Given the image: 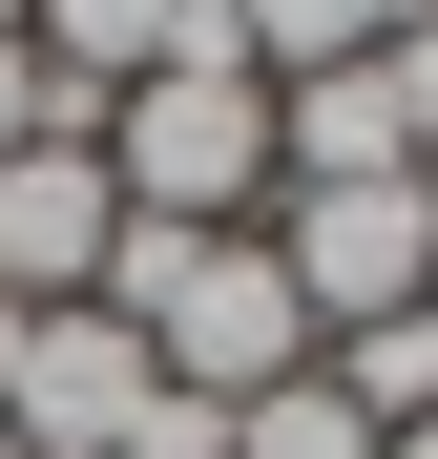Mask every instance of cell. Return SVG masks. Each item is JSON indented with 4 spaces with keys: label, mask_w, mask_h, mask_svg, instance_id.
Instances as JSON below:
<instances>
[{
    "label": "cell",
    "mask_w": 438,
    "mask_h": 459,
    "mask_svg": "<svg viewBox=\"0 0 438 459\" xmlns=\"http://www.w3.org/2000/svg\"><path fill=\"white\" fill-rule=\"evenodd\" d=\"M84 146H105V188H125L146 230H251V209H271V63L230 42V0H209L146 84H105Z\"/></svg>",
    "instance_id": "6da1fadb"
},
{
    "label": "cell",
    "mask_w": 438,
    "mask_h": 459,
    "mask_svg": "<svg viewBox=\"0 0 438 459\" xmlns=\"http://www.w3.org/2000/svg\"><path fill=\"white\" fill-rule=\"evenodd\" d=\"M105 314L146 334V376L167 397H271V376H313V314H292V272H271V230H146L125 209V251H105Z\"/></svg>",
    "instance_id": "7a4b0ae2"
},
{
    "label": "cell",
    "mask_w": 438,
    "mask_h": 459,
    "mask_svg": "<svg viewBox=\"0 0 438 459\" xmlns=\"http://www.w3.org/2000/svg\"><path fill=\"white\" fill-rule=\"evenodd\" d=\"M271 272L313 334H376V314H438V168H376V188H271Z\"/></svg>",
    "instance_id": "3957f363"
},
{
    "label": "cell",
    "mask_w": 438,
    "mask_h": 459,
    "mask_svg": "<svg viewBox=\"0 0 438 459\" xmlns=\"http://www.w3.org/2000/svg\"><path fill=\"white\" fill-rule=\"evenodd\" d=\"M105 251H125L105 146H0V314H84Z\"/></svg>",
    "instance_id": "277c9868"
},
{
    "label": "cell",
    "mask_w": 438,
    "mask_h": 459,
    "mask_svg": "<svg viewBox=\"0 0 438 459\" xmlns=\"http://www.w3.org/2000/svg\"><path fill=\"white\" fill-rule=\"evenodd\" d=\"M376 168H417L397 63H313V84H271V188H376Z\"/></svg>",
    "instance_id": "5b68a950"
},
{
    "label": "cell",
    "mask_w": 438,
    "mask_h": 459,
    "mask_svg": "<svg viewBox=\"0 0 438 459\" xmlns=\"http://www.w3.org/2000/svg\"><path fill=\"white\" fill-rule=\"evenodd\" d=\"M188 22H209V0H42L21 42H42V63H63V84H84V105H105V84H146V63H167Z\"/></svg>",
    "instance_id": "8992f818"
},
{
    "label": "cell",
    "mask_w": 438,
    "mask_h": 459,
    "mask_svg": "<svg viewBox=\"0 0 438 459\" xmlns=\"http://www.w3.org/2000/svg\"><path fill=\"white\" fill-rule=\"evenodd\" d=\"M313 376H334V397L376 418V438H417V418H438V314H376V334H313Z\"/></svg>",
    "instance_id": "52a82bcc"
},
{
    "label": "cell",
    "mask_w": 438,
    "mask_h": 459,
    "mask_svg": "<svg viewBox=\"0 0 438 459\" xmlns=\"http://www.w3.org/2000/svg\"><path fill=\"white\" fill-rule=\"evenodd\" d=\"M230 459H376V418L334 376H271V397H230Z\"/></svg>",
    "instance_id": "ba28073f"
},
{
    "label": "cell",
    "mask_w": 438,
    "mask_h": 459,
    "mask_svg": "<svg viewBox=\"0 0 438 459\" xmlns=\"http://www.w3.org/2000/svg\"><path fill=\"white\" fill-rule=\"evenodd\" d=\"M84 126H105V105H84V84H63V63H42V42H0V146H84Z\"/></svg>",
    "instance_id": "9c48e42d"
},
{
    "label": "cell",
    "mask_w": 438,
    "mask_h": 459,
    "mask_svg": "<svg viewBox=\"0 0 438 459\" xmlns=\"http://www.w3.org/2000/svg\"><path fill=\"white\" fill-rule=\"evenodd\" d=\"M376 63H397V126H417V168H438V22H417V42H376Z\"/></svg>",
    "instance_id": "30bf717a"
},
{
    "label": "cell",
    "mask_w": 438,
    "mask_h": 459,
    "mask_svg": "<svg viewBox=\"0 0 438 459\" xmlns=\"http://www.w3.org/2000/svg\"><path fill=\"white\" fill-rule=\"evenodd\" d=\"M376 459H438V418H417V438H376Z\"/></svg>",
    "instance_id": "8fae6325"
},
{
    "label": "cell",
    "mask_w": 438,
    "mask_h": 459,
    "mask_svg": "<svg viewBox=\"0 0 438 459\" xmlns=\"http://www.w3.org/2000/svg\"><path fill=\"white\" fill-rule=\"evenodd\" d=\"M21 22H42V0H0V42H21Z\"/></svg>",
    "instance_id": "7c38bea8"
}]
</instances>
